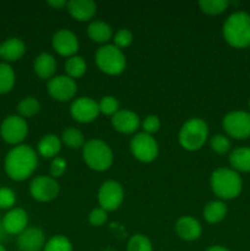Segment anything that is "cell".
I'll list each match as a JSON object with an SVG mask.
<instances>
[{"mask_svg":"<svg viewBox=\"0 0 250 251\" xmlns=\"http://www.w3.org/2000/svg\"><path fill=\"white\" fill-rule=\"evenodd\" d=\"M38 166L37 152L28 145H17L5 157V172L15 181L26 180Z\"/></svg>","mask_w":250,"mask_h":251,"instance_id":"obj_1","label":"cell"},{"mask_svg":"<svg viewBox=\"0 0 250 251\" xmlns=\"http://www.w3.org/2000/svg\"><path fill=\"white\" fill-rule=\"evenodd\" d=\"M223 37L234 48L250 46V15L244 11L233 12L227 17L222 28Z\"/></svg>","mask_w":250,"mask_h":251,"instance_id":"obj_2","label":"cell"},{"mask_svg":"<svg viewBox=\"0 0 250 251\" xmlns=\"http://www.w3.org/2000/svg\"><path fill=\"white\" fill-rule=\"evenodd\" d=\"M211 189L222 200L234 199L242 193L243 181L238 172L230 168H217L211 174Z\"/></svg>","mask_w":250,"mask_h":251,"instance_id":"obj_3","label":"cell"},{"mask_svg":"<svg viewBox=\"0 0 250 251\" xmlns=\"http://www.w3.org/2000/svg\"><path fill=\"white\" fill-rule=\"evenodd\" d=\"M85 163L96 172H104L113 163V151L109 145L102 140H90L82 147Z\"/></svg>","mask_w":250,"mask_h":251,"instance_id":"obj_4","label":"cell"},{"mask_svg":"<svg viewBox=\"0 0 250 251\" xmlns=\"http://www.w3.org/2000/svg\"><path fill=\"white\" fill-rule=\"evenodd\" d=\"M208 137V126L200 118H191L179 131V144L186 151H198Z\"/></svg>","mask_w":250,"mask_h":251,"instance_id":"obj_5","label":"cell"},{"mask_svg":"<svg viewBox=\"0 0 250 251\" xmlns=\"http://www.w3.org/2000/svg\"><path fill=\"white\" fill-rule=\"evenodd\" d=\"M95 60L98 69L108 75H119L126 68V58L124 53L114 44H104L98 48Z\"/></svg>","mask_w":250,"mask_h":251,"instance_id":"obj_6","label":"cell"},{"mask_svg":"<svg viewBox=\"0 0 250 251\" xmlns=\"http://www.w3.org/2000/svg\"><path fill=\"white\" fill-rule=\"evenodd\" d=\"M131 153L137 161L150 163L158 156V144L152 135L146 132L136 134L130 141Z\"/></svg>","mask_w":250,"mask_h":251,"instance_id":"obj_7","label":"cell"},{"mask_svg":"<svg viewBox=\"0 0 250 251\" xmlns=\"http://www.w3.org/2000/svg\"><path fill=\"white\" fill-rule=\"evenodd\" d=\"M223 127L230 137L244 140L250 137V113L243 110L230 112L223 118Z\"/></svg>","mask_w":250,"mask_h":251,"instance_id":"obj_8","label":"cell"},{"mask_svg":"<svg viewBox=\"0 0 250 251\" xmlns=\"http://www.w3.org/2000/svg\"><path fill=\"white\" fill-rule=\"evenodd\" d=\"M28 134V125L20 115H10L5 118L0 126L2 140L10 145H19L26 139Z\"/></svg>","mask_w":250,"mask_h":251,"instance_id":"obj_9","label":"cell"},{"mask_svg":"<svg viewBox=\"0 0 250 251\" xmlns=\"http://www.w3.org/2000/svg\"><path fill=\"white\" fill-rule=\"evenodd\" d=\"M124 200V189L118 181L105 180L98 190V203L107 212L118 210Z\"/></svg>","mask_w":250,"mask_h":251,"instance_id":"obj_10","label":"cell"},{"mask_svg":"<svg viewBox=\"0 0 250 251\" xmlns=\"http://www.w3.org/2000/svg\"><path fill=\"white\" fill-rule=\"evenodd\" d=\"M59 191H60V186H59L56 179L51 178V176H38L32 179L31 184H29L31 196L39 202L53 201L59 195Z\"/></svg>","mask_w":250,"mask_h":251,"instance_id":"obj_11","label":"cell"},{"mask_svg":"<svg viewBox=\"0 0 250 251\" xmlns=\"http://www.w3.org/2000/svg\"><path fill=\"white\" fill-rule=\"evenodd\" d=\"M47 88L51 98L59 102L70 100L77 92V85L75 80L69 77L68 75H58L51 77L48 81Z\"/></svg>","mask_w":250,"mask_h":251,"instance_id":"obj_12","label":"cell"},{"mask_svg":"<svg viewBox=\"0 0 250 251\" xmlns=\"http://www.w3.org/2000/svg\"><path fill=\"white\" fill-rule=\"evenodd\" d=\"M100 105L90 97H80L73 102L70 107V114L76 122L91 123L100 114Z\"/></svg>","mask_w":250,"mask_h":251,"instance_id":"obj_13","label":"cell"},{"mask_svg":"<svg viewBox=\"0 0 250 251\" xmlns=\"http://www.w3.org/2000/svg\"><path fill=\"white\" fill-rule=\"evenodd\" d=\"M51 46L58 54L70 58V56L76 55L80 44H78L77 36L73 31L63 28L53 34Z\"/></svg>","mask_w":250,"mask_h":251,"instance_id":"obj_14","label":"cell"},{"mask_svg":"<svg viewBox=\"0 0 250 251\" xmlns=\"http://www.w3.org/2000/svg\"><path fill=\"white\" fill-rule=\"evenodd\" d=\"M46 235L41 228L29 227L17 237L19 251H41L46 245Z\"/></svg>","mask_w":250,"mask_h":251,"instance_id":"obj_15","label":"cell"},{"mask_svg":"<svg viewBox=\"0 0 250 251\" xmlns=\"http://www.w3.org/2000/svg\"><path fill=\"white\" fill-rule=\"evenodd\" d=\"M28 225V215L24 208H11L2 218V226L9 235H20Z\"/></svg>","mask_w":250,"mask_h":251,"instance_id":"obj_16","label":"cell"},{"mask_svg":"<svg viewBox=\"0 0 250 251\" xmlns=\"http://www.w3.org/2000/svg\"><path fill=\"white\" fill-rule=\"evenodd\" d=\"M112 125L122 134H132L140 126V118L136 113L127 109H119L112 117Z\"/></svg>","mask_w":250,"mask_h":251,"instance_id":"obj_17","label":"cell"},{"mask_svg":"<svg viewBox=\"0 0 250 251\" xmlns=\"http://www.w3.org/2000/svg\"><path fill=\"white\" fill-rule=\"evenodd\" d=\"M175 232L180 239L186 242H194L199 239L202 233V227L196 218L191 216H184L175 223Z\"/></svg>","mask_w":250,"mask_h":251,"instance_id":"obj_18","label":"cell"},{"mask_svg":"<svg viewBox=\"0 0 250 251\" xmlns=\"http://www.w3.org/2000/svg\"><path fill=\"white\" fill-rule=\"evenodd\" d=\"M66 7L69 14L81 22L91 20L97 11V5L92 0H70Z\"/></svg>","mask_w":250,"mask_h":251,"instance_id":"obj_19","label":"cell"},{"mask_svg":"<svg viewBox=\"0 0 250 251\" xmlns=\"http://www.w3.org/2000/svg\"><path fill=\"white\" fill-rule=\"evenodd\" d=\"M26 53V44L17 37L6 39L0 44V56L6 61H16Z\"/></svg>","mask_w":250,"mask_h":251,"instance_id":"obj_20","label":"cell"},{"mask_svg":"<svg viewBox=\"0 0 250 251\" xmlns=\"http://www.w3.org/2000/svg\"><path fill=\"white\" fill-rule=\"evenodd\" d=\"M33 69L38 77L43 78V80H47V78L50 80L51 77H54L56 70L55 58L49 53L39 54L34 60Z\"/></svg>","mask_w":250,"mask_h":251,"instance_id":"obj_21","label":"cell"},{"mask_svg":"<svg viewBox=\"0 0 250 251\" xmlns=\"http://www.w3.org/2000/svg\"><path fill=\"white\" fill-rule=\"evenodd\" d=\"M61 140L54 134H47L39 140L37 151L39 156L43 158H55L56 154L60 152Z\"/></svg>","mask_w":250,"mask_h":251,"instance_id":"obj_22","label":"cell"},{"mask_svg":"<svg viewBox=\"0 0 250 251\" xmlns=\"http://www.w3.org/2000/svg\"><path fill=\"white\" fill-rule=\"evenodd\" d=\"M87 34L91 41L96 42V43H105L113 38L112 27L100 20L92 21L88 25Z\"/></svg>","mask_w":250,"mask_h":251,"instance_id":"obj_23","label":"cell"},{"mask_svg":"<svg viewBox=\"0 0 250 251\" xmlns=\"http://www.w3.org/2000/svg\"><path fill=\"white\" fill-rule=\"evenodd\" d=\"M229 164L235 172H250V147H239L229 154Z\"/></svg>","mask_w":250,"mask_h":251,"instance_id":"obj_24","label":"cell"},{"mask_svg":"<svg viewBox=\"0 0 250 251\" xmlns=\"http://www.w3.org/2000/svg\"><path fill=\"white\" fill-rule=\"evenodd\" d=\"M202 215L206 222L211 225L220 223L227 215V206L222 201H211L205 206Z\"/></svg>","mask_w":250,"mask_h":251,"instance_id":"obj_25","label":"cell"},{"mask_svg":"<svg viewBox=\"0 0 250 251\" xmlns=\"http://www.w3.org/2000/svg\"><path fill=\"white\" fill-rule=\"evenodd\" d=\"M60 140L61 144H64L69 149H80L86 144L83 134L76 127H68L64 130Z\"/></svg>","mask_w":250,"mask_h":251,"instance_id":"obj_26","label":"cell"},{"mask_svg":"<svg viewBox=\"0 0 250 251\" xmlns=\"http://www.w3.org/2000/svg\"><path fill=\"white\" fill-rule=\"evenodd\" d=\"M86 69H87V65H86L85 59L80 55L70 56L65 63L66 75L71 78H78L83 76L86 73Z\"/></svg>","mask_w":250,"mask_h":251,"instance_id":"obj_27","label":"cell"},{"mask_svg":"<svg viewBox=\"0 0 250 251\" xmlns=\"http://www.w3.org/2000/svg\"><path fill=\"white\" fill-rule=\"evenodd\" d=\"M15 85V73L6 63H0V95L7 93Z\"/></svg>","mask_w":250,"mask_h":251,"instance_id":"obj_28","label":"cell"},{"mask_svg":"<svg viewBox=\"0 0 250 251\" xmlns=\"http://www.w3.org/2000/svg\"><path fill=\"white\" fill-rule=\"evenodd\" d=\"M39 110H41V104L34 97H25L17 104V112H19L20 117H22L24 119L34 117L36 114H38Z\"/></svg>","mask_w":250,"mask_h":251,"instance_id":"obj_29","label":"cell"},{"mask_svg":"<svg viewBox=\"0 0 250 251\" xmlns=\"http://www.w3.org/2000/svg\"><path fill=\"white\" fill-rule=\"evenodd\" d=\"M230 2L228 0H201L199 1V6L205 14L218 15L227 10Z\"/></svg>","mask_w":250,"mask_h":251,"instance_id":"obj_30","label":"cell"},{"mask_svg":"<svg viewBox=\"0 0 250 251\" xmlns=\"http://www.w3.org/2000/svg\"><path fill=\"white\" fill-rule=\"evenodd\" d=\"M43 251H74L70 240L64 235H54L47 240Z\"/></svg>","mask_w":250,"mask_h":251,"instance_id":"obj_31","label":"cell"},{"mask_svg":"<svg viewBox=\"0 0 250 251\" xmlns=\"http://www.w3.org/2000/svg\"><path fill=\"white\" fill-rule=\"evenodd\" d=\"M126 249L127 251H153V245L146 235L135 234L127 242Z\"/></svg>","mask_w":250,"mask_h":251,"instance_id":"obj_32","label":"cell"},{"mask_svg":"<svg viewBox=\"0 0 250 251\" xmlns=\"http://www.w3.org/2000/svg\"><path fill=\"white\" fill-rule=\"evenodd\" d=\"M210 146L212 149V151H215L216 153L225 154L230 150V141L225 135L217 134L211 137Z\"/></svg>","mask_w":250,"mask_h":251,"instance_id":"obj_33","label":"cell"},{"mask_svg":"<svg viewBox=\"0 0 250 251\" xmlns=\"http://www.w3.org/2000/svg\"><path fill=\"white\" fill-rule=\"evenodd\" d=\"M98 105H100V113L105 115H110V117H113L119 110V102L113 96H104L100 100V102L98 103Z\"/></svg>","mask_w":250,"mask_h":251,"instance_id":"obj_34","label":"cell"},{"mask_svg":"<svg viewBox=\"0 0 250 251\" xmlns=\"http://www.w3.org/2000/svg\"><path fill=\"white\" fill-rule=\"evenodd\" d=\"M132 39H134V36H132L131 31L127 28H120L119 31L115 32V34H113L114 46L119 49L129 47L132 43Z\"/></svg>","mask_w":250,"mask_h":251,"instance_id":"obj_35","label":"cell"},{"mask_svg":"<svg viewBox=\"0 0 250 251\" xmlns=\"http://www.w3.org/2000/svg\"><path fill=\"white\" fill-rule=\"evenodd\" d=\"M16 202V194L10 188H0V208L9 210Z\"/></svg>","mask_w":250,"mask_h":251,"instance_id":"obj_36","label":"cell"},{"mask_svg":"<svg viewBox=\"0 0 250 251\" xmlns=\"http://www.w3.org/2000/svg\"><path fill=\"white\" fill-rule=\"evenodd\" d=\"M142 127H144V132L152 135L159 130V127H161V120L154 114L147 115L144 119V122H142Z\"/></svg>","mask_w":250,"mask_h":251,"instance_id":"obj_37","label":"cell"},{"mask_svg":"<svg viewBox=\"0 0 250 251\" xmlns=\"http://www.w3.org/2000/svg\"><path fill=\"white\" fill-rule=\"evenodd\" d=\"M107 211H104L100 207L93 208L90 212V215H88V222L92 226H95V227H100V226L104 225L107 222Z\"/></svg>","mask_w":250,"mask_h":251,"instance_id":"obj_38","label":"cell"},{"mask_svg":"<svg viewBox=\"0 0 250 251\" xmlns=\"http://www.w3.org/2000/svg\"><path fill=\"white\" fill-rule=\"evenodd\" d=\"M66 167H68V163H66V161L63 157H55V158H53V161L50 163V169H49L51 178L56 179L63 176L66 171Z\"/></svg>","mask_w":250,"mask_h":251,"instance_id":"obj_39","label":"cell"},{"mask_svg":"<svg viewBox=\"0 0 250 251\" xmlns=\"http://www.w3.org/2000/svg\"><path fill=\"white\" fill-rule=\"evenodd\" d=\"M48 4L53 6L54 9H63L64 6L68 5V1H65V0H49Z\"/></svg>","mask_w":250,"mask_h":251,"instance_id":"obj_40","label":"cell"},{"mask_svg":"<svg viewBox=\"0 0 250 251\" xmlns=\"http://www.w3.org/2000/svg\"><path fill=\"white\" fill-rule=\"evenodd\" d=\"M7 237H9V234H7L6 230H5L4 226H2V220H0V244L6 242Z\"/></svg>","mask_w":250,"mask_h":251,"instance_id":"obj_41","label":"cell"},{"mask_svg":"<svg viewBox=\"0 0 250 251\" xmlns=\"http://www.w3.org/2000/svg\"><path fill=\"white\" fill-rule=\"evenodd\" d=\"M206 251H230V250H228L227 248L225 247H221V245H213V247L207 248Z\"/></svg>","mask_w":250,"mask_h":251,"instance_id":"obj_42","label":"cell"},{"mask_svg":"<svg viewBox=\"0 0 250 251\" xmlns=\"http://www.w3.org/2000/svg\"><path fill=\"white\" fill-rule=\"evenodd\" d=\"M0 251H6V249H5V247L2 244H0Z\"/></svg>","mask_w":250,"mask_h":251,"instance_id":"obj_43","label":"cell"},{"mask_svg":"<svg viewBox=\"0 0 250 251\" xmlns=\"http://www.w3.org/2000/svg\"><path fill=\"white\" fill-rule=\"evenodd\" d=\"M249 108H250V100H249Z\"/></svg>","mask_w":250,"mask_h":251,"instance_id":"obj_44","label":"cell"}]
</instances>
